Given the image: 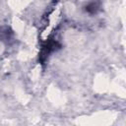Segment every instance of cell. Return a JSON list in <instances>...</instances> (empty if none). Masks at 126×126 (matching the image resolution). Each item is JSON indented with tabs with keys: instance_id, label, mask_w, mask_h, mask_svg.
I'll return each instance as SVG.
<instances>
[{
	"instance_id": "1",
	"label": "cell",
	"mask_w": 126,
	"mask_h": 126,
	"mask_svg": "<svg viewBox=\"0 0 126 126\" xmlns=\"http://www.w3.org/2000/svg\"><path fill=\"white\" fill-rule=\"evenodd\" d=\"M97 10V6L95 3H91L89 6H87V11L90 13H94Z\"/></svg>"
}]
</instances>
